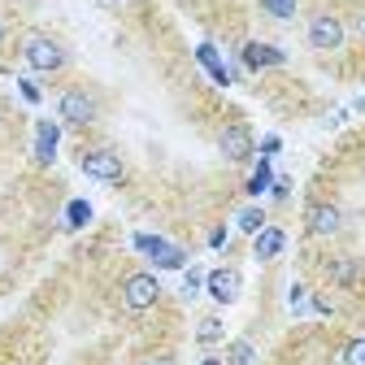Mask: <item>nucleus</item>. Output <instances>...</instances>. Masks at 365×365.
<instances>
[{
  "label": "nucleus",
  "instance_id": "f257e3e1",
  "mask_svg": "<svg viewBox=\"0 0 365 365\" xmlns=\"http://www.w3.org/2000/svg\"><path fill=\"white\" fill-rule=\"evenodd\" d=\"M22 61L35 70V74H57V70H66L70 66V48L57 39V35H48V31H31V35H22Z\"/></svg>",
  "mask_w": 365,
  "mask_h": 365
},
{
  "label": "nucleus",
  "instance_id": "f03ea898",
  "mask_svg": "<svg viewBox=\"0 0 365 365\" xmlns=\"http://www.w3.org/2000/svg\"><path fill=\"white\" fill-rule=\"evenodd\" d=\"M57 118L66 126H91L101 118V105H96V96H91L87 87H70V91H61V101H57Z\"/></svg>",
  "mask_w": 365,
  "mask_h": 365
},
{
  "label": "nucleus",
  "instance_id": "7ed1b4c3",
  "mask_svg": "<svg viewBox=\"0 0 365 365\" xmlns=\"http://www.w3.org/2000/svg\"><path fill=\"white\" fill-rule=\"evenodd\" d=\"M304 39H309V48H317V53H335V48H344L348 26H344L339 14H313Z\"/></svg>",
  "mask_w": 365,
  "mask_h": 365
},
{
  "label": "nucleus",
  "instance_id": "20e7f679",
  "mask_svg": "<svg viewBox=\"0 0 365 365\" xmlns=\"http://www.w3.org/2000/svg\"><path fill=\"white\" fill-rule=\"evenodd\" d=\"M157 300H161V283H157L153 269H135L130 279L122 283V304H126L130 313H148Z\"/></svg>",
  "mask_w": 365,
  "mask_h": 365
},
{
  "label": "nucleus",
  "instance_id": "39448f33",
  "mask_svg": "<svg viewBox=\"0 0 365 365\" xmlns=\"http://www.w3.org/2000/svg\"><path fill=\"white\" fill-rule=\"evenodd\" d=\"M78 165H83V174H87V178H96V182H109V187L126 178V161H122L113 148H87Z\"/></svg>",
  "mask_w": 365,
  "mask_h": 365
},
{
  "label": "nucleus",
  "instance_id": "423d86ee",
  "mask_svg": "<svg viewBox=\"0 0 365 365\" xmlns=\"http://www.w3.org/2000/svg\"><path fill=\"white\" fill-rule=\"evenodd\" d=\"M135 248H140L157 269H187V252L178 244H170V240H161V235H135Z\"/></svg>",
  "mask_w": 365,
  "mask_h": 365
},
{
  "label": "nucleus",
  "instance_id": "0eeeda50",
  "mask_svg": "<svg viewBox=\"0 0 365 365\" xmlns=\"http://www.w3.org/2000/svg\"><path fill=\"white\" fill-rule=\"evenodd\" d=\"M339 226H344V213H339V205H327V200L309 205V213H304V231H309V235L327 240V235H339Z\"/></svg>",
  "mask_w": 365,
  "mask_h": 365
},
{
  "label": "nucleus",
  "instance_id": "6e6552de",
  "mask_svg": "<svg viewBox=\"0 0 365 365\" xmlns=\"http://www.w3.org/2000/svg\"><path fill=\"white\" fill-rule=\"evenodd\" d=\"M205 287H209V296H213L217 304H235V300H240V274H235L231 265H217V269L205 274Z\"/></svg>",
  "mask_w": 365,
  "mask_h": 365
},
{
  "label": "nucleus",
  "instance_id": "1a4fd4ad",
  "mask_svg": "<svg viewBox=\"0 0 365 365\" xmlns=\"http://www.w3.org/2000/svg\"><path fill=\"white\" fill-rule=\"evenodd\" d=\"M217 148H222V157H226V161H248L257 144H252L248 126H222V135H217Z\"/></svg>",
  "mask_w": 365,
  "mask_h": 365
},
{
  "label": "nucleus",
  "instance_id": "9d476101",
  "mask_svg": "<svg viewBox=\"0 0 365 365\" xmlns=\"http://www.w3.org/2000/svg\"><path fill=\"white\" fill-rule=\"evenodd\" d=\"M283 248H287V231H283V226H261L257 240H252V257H257V261L283 257Z\"/></svg>",
  "mask_w": 365,
  "mask_h": 365
},
{
  "label": "nucleus",
  "instance_id": "9b49d317",
  "mask_svg": "<svg viewBox=\"0 0 365 365\" xmlns=\"http://www.w3.org/2000/svg\"><path fill=\"white\" fill-rule=\"evenodd\" d=\"M287 61V53L283 48H274V43H244V66L248 70H269V66H283Z\"/></svg>",
  "mask_w": 365,
  "mask_h": 365
},
{
  "label": "nucleus",
  "instance_id": "f8f14e48",
  "mask_svg": "<svg viewBox=\"0 0 365 365\" xmlns=\"http://www.w3.org/2000/svg\"><path fill=\"white\" fill-rule=\"evenodd\" d=\"M57 140H61V126L57 122H39L35 126V161L39 165H53L57 161Z\"/></svg>",
  "mask_w": 365,
  "mask_h": 365
},
{
  "label": "nucleus",
  "instance_id": "ddd939ff",
  "mask_svg": "<svg viewBox=\"0 0 365 365\" xmlns=\"http://www.w3.org/2000/svg\"><path fill=\"white\" fill-rule=\"evenodd\" d=\"M327 269H331V283H335V287H356V283L365 279V265L352 261V257H339V261H331Z\"/></svg>",
  "mask_w": 365,
  "mask_h": 365
},
{
  "label": "nucleus",
  "instance_id": "4468645a",
  "mask_svg": "<svg viewBox=\"0 0 365 365\" xmlns=\"http://www.w3.org/2000/svg\"><path fill=\"white\" fill-rule=\"evenodd\" d=\"M196 61L205 66V74H209L217 87H226V83H231V70L222 66V57H217V48H213V43H200V48H196Z\"/></svg>",
  "mask_w": 365,
  "mask_h": 365
},
{
  "label": "nucleus",
  "instance_id": "2eb2a0df",
  "mask_svg": "<svg viewBox=\"0 0 365 365\" xmlns=\"http://www.w3.org/2000/svg\"><path fill=\"white\" fill-rule=\"evenodd\" d=\"M269 182H274V165H269V157H261L257 170H252V178H248V196H261Z\"/></svg>",
  "mask_w": 365,
  "mask_h": 365
},
{
  "label": "nucleus",
  "instance_id": "dca6fc26",
  "mask_svg": "<svg viewBox=\"0 0 365 365\" xmlns=\"http://www.w3.org/2000/svg\"><path fill=\"white\" fill-rule=\"evenodd\" d=\"M235 226L244 235H257L261 226H265V209H257V205H248V209H240V217H235Z\"/></svg>",
  "mask_w": 365,
  "mask_h": 365
},
{
  "label": "nucleus",
  "instance_id": "f3484780",
  "mask_svg": "<svg viewBox=\"0 0 365 365\" xmlns=\"http://www.w3.org/2000/svg\"><path fill=\"white\" fill-rule=\"evenodd\" d=\"M261 9H265L274 22H292V18H296V0H261Z\"/></svg>",
  "mask_w": 365,
  "mask_h": 365
},
{
  "label": "nucleus",
  "instance_id": "a211bd4d",
  "mask_svg": "<svg viewBox=\"0 0 365 365\" xmlns=\"http://www.w3.org/2000/svg\"><path fill=\"white\" fill-rule=\"evenodd\" d=\"M217 339H222V322H217V317H205V322L196 327V344L200 348H213Z\"/></svg>",
  "mask_w": 365,
  "mask_h": 365
},
{
  "label": "nucleus",
  "instance_id": "6ab92c4d",
  "mask_svg": "<svg viewBox=\"0 0 365 365\" xmlns=\"http://www.w3.org/2000/svg\"><path fill=\"white\" fill-rule=\"evenodd\" d=\"M87 222H91V205H87V200H70L66 226H70V231H78V226H87Z\"/></svg>",
  "mask_w": 365,
  "mask_h": 365
},
{
  "label": "nucleus",
  "instance_id": "aec40b11",
  "mask_svg": "<svg viewBox=\"0 0 365 365\" xmlns=\"http://www.w3.org/2000/svg\"><path fill=\"white\" fill-rule=\"evenodd\" d=\"M339 361H344V365H365V339H348Z\"/></svg>",
  "mask_w": 365,
  "mask_h": 365
},
{
  "label": "nucleus",
  "instance_id": "412c9836",
  "mask_svg": "<svg viewBox=\"0 0 365 365\" xmlns=\"http://www.w3.org/2000/svg\"><path fill=\"white\" fill-rule=\"evenodd\" d=\"M200 287H205V269L187 265V274H182V296H196Z\"/></svg>",
  "mask_w": 365,
  "mask_h": 365
},
{
  "label": "nucleus",
  "instance_id": "4be33fe9",
  "mask_svg": "<svg viewBox=\"0 0 365 365\" xmlns=\"http://www.w3.org/2000/svg\"><path fill=\"white\" fill-rule=\"evenodd\" d=\"M231 365H252V344L248 339H235L231 344Z\"/></svg>",
  "mask_w": 365,
  "mask_h": 365
},
{
  "label": "nucleus",
  "instance_id": "5701e85b",
  "mask_svg": "<svg viewBox=\"0 0 365 365\" xmlns=\"http://www.w3.org/2000/svg\"><path fill=\"white\" fill-rule=\"evenodd\" d=\"M18 91H22V101H26V105H39V101H43V91H39L31 78H22V83H18Z\"/></svg>",
  "mask_w": 365,
  "mask_h": 365
},
{
  "label": "nucleus",
  "instance_id": "b1692460",
  "mask_svg": "<svg viewBox=\"0 0 365 365\" xmlns=\"http://www.w3.org/2000/svg\"><path fill=\"white\" fill-rule=\"evenodd\" d=\"M304 304H309V287L296 283V287H292V313H304Z\"/></svg>",
  "mask_w": 365,
  "mask_h": 365
},
{
  "label": "nucleus",
  "instance_id": "393cba45",
  "mask_svg": "<svg viewBox=\"0 0 365 365\" xmlns=\"http://www.w3.org/2000/svg\"><path fill=\"white\" fill-rule=\"evenodd\" d=\"M279 148H283L279 135H265V140H261V157H279Z\"/></svg>",
  "mask_w": 365,
  "mask_h": 365
},
{
  "label": "nucleus",
  "instance_id": "a878e982",
  "mask_svg": "<svg viewBox=\"0 0 365 365\" xmlns=\"http://www.w3.org/2000/svg\"><path fill=\"white\" fill-rule=\"evenodd\" d=\"M287 192H292L287 178H274V182H269V196H274V200H287Z\"/></svg>",
  "mask_w": 365,
  "mask_h": 365
},
{
  "label": "nucleus",
  "instance_id": "bb28decb",
  "mask_svg": "<svg viewBox=\"0 0 365 365\" xmlns=\"http://www.w3.org/2000/svg\"><path fill=\"white\" fill-rule=\"evenodd\" d=\"M226 244V226H213V235H209V248H222Z\"/></svg>",
  "mask_w": 365,
  "mask_h": 365
},
{
  "label": "nucleus",
  "instance_id": "cd10ccee",
  "mask_svg": "<svg viewBox=\"0 0 365 365\" xmlns=\"http://www.w3.org/2000/svg\"><path fill=\"white\" fill-rule=\"evenodd\" d=\"M313 309H317V313H335V309H331V300H327V296H313Z\"/></svg>",
  "mask_w": 365,
  "mask_h": 365
},
{
  "label": "nucleus",
  "instance_id": "c85d7f7f",
  "mask_svg": "<svg viewBox=\"0 0 365 365\" xmlns=\"http://www.w3.org/2000/svg\"><path fill=\"white\" fill-rule=\"evenodd\" d=\"M5 35H9V22H5V14H0V48H5Z\"/></svg>",
  "mask_w": 365,
  "mask_h": 365
},
{
  "label": "nucleus",
  "instance_id": "c756f323",
  "mask_svg": "<svg viewBox=\"0 0 365 365\" xmlns=\"http://www.w3.org/2000/svg\"><path fill=\"white\" fill-rule=\"evenodd\" d=\"M356 31H361V39H365V9H361V18H356Z\"/></svg>",
  "mask_w": 365,
  "mask_h": 365
},
{
  "label": "nucleus",
  "instance_id": "7c9ffc66",
  "mask_svg": "<svg viewBox=\"0 0 365 365\" xmlns=\"http://www.w3.org/2000/svg\"><path fill=\"white\" fill-rule=\"evenodd\" d=\"M5 265H9V257H5V248H0V274H5Z\"/></svg>",
  "mask_w": 365,
  "mask_h": 365
},
{
  "label": "nucleus",
  "instance_id": "2f4dec72",
  "mask_svg": "<svg viewBox=\"0 0 365 365\" xmlns=\"http://www.w3.org/2000/svg\"><path fill=\"white\" fill-rule=\"evenodd\" d=\"M140 365H170V361H161V356H153V361H140Z\"/></svg>",
  "mask_w": 365,
  "mask_h": 365
},
{
  "label": "nucleus",
  "instance_id": "473e14b6",
  "mask_svg": "<svg viewBox=\"0 0 365 365\" xmlns=\"http://www.w3.org/2000/svg\"><path fill=\"white\" fill-rule=\"evenodd\" d=\"M200 365H222V361H217V356H205V361H200Z\"/></svg>",
  "mask_w": 365,
  "mask_h": 365
},
{
  "label": "nucleus",
  "instance_id": "72a5a7b5",
  "mask_svg": "<svg viewBox=\"0 0 365 365\" xmlns=\"http://www.w3.org/2000/svg\"><path fill=\"white\" fill-rule=\"evenodd\" d=\"M105 5H126V0H105Z\"/></svg>",
  "mask_w": 365,
  "mask_h": 365
}]
</instances>
